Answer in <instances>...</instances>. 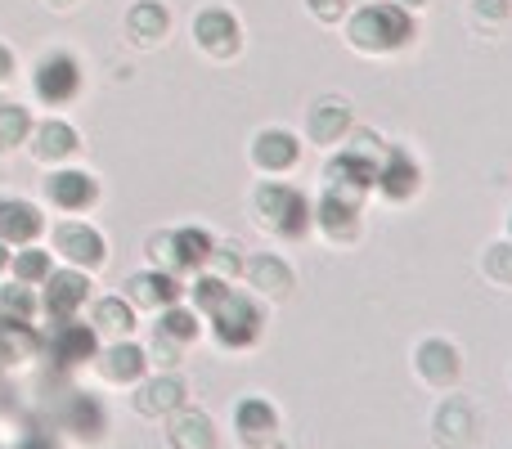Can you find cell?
<instances>
[{"instance_id":"10","label":"cell","mask_w":512,"mask_h":449,"mask_svg":"<svg viewBox=\"0 0 512 449\" xmlns=\"http://www.w3.org/2000/svg\"><path fill=\"white\" fill-rule=\"evenodd\" d=\"M54 247H59L72 265H86V270H99V265H104V256H108L104 234H99V229H90L86 221L54 225Z\"/></svg>"},{"instance_id":"4","label":"cell","mask_w":512,"mask_h":449,"mask_svg":"<svg viewBox=\"0 0 512 449\" xmlns=\"http://www.w3.org/2000/svg\"><path fill=\"white\" fill-rule=\"evenodd\" d=\"M261 306L248 297V292H230L225 297V306L212 315V333L221 346H234V351H243V346H252L256 337H261Z\"/></svg>"},{"instance_id":"8","label":"cell","mask_w":512,"mask_h":449,"mask_svg":"<svg viewBox=\"0 0 512 449\" xmlns=\"http://www.w3.org/2000/svg\"><path fill=\"white\" fill-rule=\"evenodd\" d=\"M378 149L373 140H360L351 149H342L328 162V185H351V189H373L378 185Z\"/></svg>"},{"instance_id":"15","label":"cell","mask_w":512,"mask_h":449,"mask_svg":"<svg viewBox=\"0 0 512 449\" xmlns=\"http://www.w3.org/2000/svg\"><path fill=\"white\" fill-rule=\"evenodd\" d=\"M45 229L41 221V212H36L32 203H18V198H0V238H5L9 247H18V243H32L36 234Z\"/></svg>"},{"instance_id":"39","label":"cell","mask_w":512,"mask_h":449,"mask_svg":"<svg viewBox=\"0 0 512 449\" xmlns=\"http://www.w3.org/2000/svg\"><path fill=\"white\" fill-rule=\"evenodd\" d=\"M405 5H423V0H405Z\"/></svg>"},{"instance_id":"30","label":"cell","mask_w":512,"mask_h":449,"mask_svg":"<svg viewBox=\"0 0 512 449\" xmlns=\"http://www.w3.org/2000/svg\"><path fill=\"white\" fill-rule=\"evenodd\" d=\"M230 292H234V288L221 279V274H203V279L189 288V297H194V306L203 310V315H216V310L225 306V297H230Z\"/></svg>"},{"instance_id":"14","label":"cell","mask_w":512,"mask_h":449,"mask_svg":"<svg viewBox=\"0 0 512 449\" xmlns=\"http://www.w3.org/2000/svg\"><path fill=\"white\" fill-rule=\"evenodd\" d=\"M194 36H198V45L212 54L239 50V23H234L230 9H203V14L194 18Z\"/></svg>"},{"instance_id":"5","label":"cell","mask_w":512,"mask_h":449,"mask_svg":"<svg viewBox=\"0 0 512 449\" xmlns=\"http://www.w3.org/2000/svg\"><path fill=\"white\" fill-rule=\"evenodd\" d=\"M32 86H36V99H41V104H50V108L72 104V99L81 95V63H77V54H68V50L45 54V59L36 63Z\"/></svg>"},{"instance_id":"22","label":"cell","mask_w":512,"mask_h":449,"mask_svg":"<svg viewBox=\"0 0 512 449\" xmlns=\"http://www.w3.org/2000/svg\"><path fill=\"white\" fill-rule=\"evenodd\" d=\"M95 333H113V337H126L135 328V310L126 306V297H108L95 306Z\"/></svg>"},{"instance_id":"2","label":"cell","mask_w":512,"mask_h":449,"mask_svg":"<svg viewBox=\"0 0 512 449\" xmlns=\"http://www.w3.org/2000/svg\"><path fill=\"white\" fill-rule=\"evenodd\" d=\"M256 212H261L265 229H274L288 243L292 238H306L310 225H315V203L292 185H261L256 189Z\"/></svg>"},{"instance_id":"11","label":"cell","mask_w":512,"mask_h":449,"mask_svg":"<svg viewBox=\"0 0 512 449\" xmlns=\"http://www.w3.org/2000/svg\"><path fill=\"white\" fill-rule=\"evenodd\" d=\"M418 185H423V171H418V162L409 158L405 149H387L378 162V194L391 198V203H405V198L418 194Z\"/></svg>"},{"instance_id":"27","label":"cell","mask_w":512,"mask_h":449,"mask_svg":"<svg viewBox=\"0 0 512 449\" xmlns=\"http://www.w3.org/2000/svg\"><path fill=\"white\" fill-rule=\"evenodd\" d=\"M212 423L203 414H185L176 427H171V445L176 449H212Z\"/></svg>"},{"instance_id":"35","label":"cell","mask_w":512,"mask_h":449,"mask_svg":"<svg viewBox=\"0 0 512 449\" xmlns=\"http://www.w3.org/2000/svg\"><path fill=\"white\" fill-rule=\"evenodd\" d=\"M14 449H59V441H54L50 432H27L23 441H18Z\"/></svg>"},{"instance_id":"41","label":"cell","mask_w":512,"mask_h":449,"mask_svg":"<svg viewBox=\"0 0 512 449\" xmlns=\"http://www.w3.org/2000/svg\"><path fill=\"white\" fill-rule=\"evenodd\" d=\"M508 234H512V225H508Z\"/></svg>"},{"instance_id":"38","label":"cell","mask_w":512,"mask_h":449,"mask_svg":"<svg viewBox=\"0 0 512 449\" xmlns=\"http://www.w3.org/2000/svg\"><path fill=\"white\" fill-rule=\"evenodd\" d=\"M5 265H9V243L0 238V270H5Z\"/></svg>"},{"instance_id":"24","label":"cell","mask_w":512,"mask_h":449,"mask_svg":"<svg viewBox=\"0 0 512 449\" xmlns=\"http://www.w3.org/2000/svg\"><path fill=\"white\" fill-rule=\"evenodd\" d=\"M131 32H135V41L140 45H153L158 36H167V9L162 5H153V0H144V5H135L131 9Z\"/></svg>"},{"instance_id":"33","label":"cell","mask_w":512,"mask_h":449,"mask_svg":"<svg viewBox=\"0 0 512 449\" xmlns=\"http://www.w3.org/2000/svg\"><path fill=\"white\" fill-rule=\"evenodd\" d=\"M212 261H221V270H225V274H239V270H243V261H239V247H216V252H212Z\"/></svg>"},{"instance_id":"31","label":"cell","mask_w":512,"mask_h":449,"mask_svg":"<svg viewBox=\"0 0 512 449\" xmlns=\"http://www.w3.org/2000/svg\"><path fill=\"white\" fill-rule=\"evenodd\" d=\"M252 279L256 288L265 292H288V270H283V261H274V256H261V261H252Z\"/></svg>"},{"instance_id":"13","label":"cell","mask_w":512,"mask_h":449,"mask_svg":"<svg viewBox=\"0 0 512 449\" xmlns=\"http://www.w3.org/2000/svg\"><path fill=\"white\" fill-rule=\"evenodd\" d=\"M45 194H50V203L63 207V212H86L99 198V185L86 171H54V176L45 180Z\"/></svg>"},{"instance_id":"19","label":"cell","mask_w":512,"mask_h":449,"mask_svg":"<svg viewBox=\"0 0 512 449\" xmlns=\"http://www.w3.org/2000/svg\"><path fill=\"white\" fill-rule=\"evenodd\" d=\"M418 369H423L427 382L445 387V382L459 378V351H454L450 342H423V351H418Z\"/></svg>"},{"instance_id":"28","label":"cell","mask_w":512,"mask_h":449,"mask_svg":"<svg viewBox=\"0 0 512 449\" xmlns=\"http://www.w3.org/2000/svg\"><path fill=\"white\" fill-rule=\"evenodd\" d=\"M32 131H36L32 113H27L23 104H0V149H14V144H23Z\"/></svg>"},{"instance_id":"36","label":"cell","mask_w":512,"mask_h":449,"mask_svg":"<svg viewBox=\"0 0 512 449\" xmlns=\"http://www.w3.org/2000/svg\"><path fill=\"white\" fill-rule=\"evenodd\" d=\"M9 72H14V54H9V50H5V45H0V81H5V77H9Z\"/></svg>"},{"instance_id":"40","label":"cell","mask_w":512,"mask_h":449,"mask_svg":"<svg viewBox=\"0 0 512 449\" xmlns=\"http://www.w3.org/2000/svg\"><path fill=\"white\" fill-rule=\"evenodd\" d=\"M54 5H72V0H54Z\"/></svg>"},{"instance_id":"20","label":"cell","mask_w":512,"mask_h":449,"mask_svg":"<svg viewBox=\"0 0 512 449\" xmlns=\"http://www.w3.org/2000/svg\"><path fill=\"white\" fill-rule=\"evenodd\" d=\"M144 369H149V355H144L140 346L113 342V346L104 351V373H108L113 382H140Z\"/></svg>"},{"instance_id":"18","label":"cell","mask_w":512,"mask_h":449,"mask_svg":"<svg viewBox=\"0 0 512 449\" xmlns=\"http://www.w3.org/2000/svg\"><path fill=\"white\" fill-rule=\"evenodd\" d=\"M234 423H239V436L248 445H265L274 436V427H279V414L270 409V400L248 396L239 409H234Z\"/></svg>"},{"instance_id":"16","label":"cell","mask_w":512,"mask_h":449,"mask_svg":"<svg viewBox=\"0 0 512 449\" xmlns=\"http://www.w3.org/2000/svg\"><path fill=\"white\" fill-rule=\"evenodd\" d=\"M252 158L261 171H288L301 158V144L292 131H261L252 144Z\"/></svg>"},{"instance_id":"12","label":"cell","mask_w":512,"mask_h":449,"mask_svg":"<svg viewBox=\"0 0 512 449\" xmlns=\"http://www.w3.org/2000/svg\"><path fill=\"white\" fill-rule=\"evenodd\" d=\"M126 292H131L135 306L167 310V306H180V297H185L189 288L180 283V274H171V270H140V274H131Z\"/></svg>"},{"instance_id":"6","label":"cell","mask_w":512,"mask_h":449,"mask_svg":"<svg viewBox=\"0 0 512 449\" xmlns=\"http://www.w3.org/2000/svg\"><path fill=\"white\" fill-rule=\"evenodd\" d=\"M153 252H167V270L171 274H194L203 265H212V252H216V238L198 225H185L167 238H153Z\"/></svg>"},{"instance_id":"37","label":"cell","mask_w":512,"mask_h":449,"mask_svg":"<svg viewBox=\"0 0 512 449\" xmlns=\"http://www.w3.org/2000/svg\"><path fill=\"white\" fill-rule=\"evenodd\" d=\"M477 9H481V14H486V9H490V14H504V0H477Z\"/></svg>"},{"instance_id":"29","label":"cell","mask_w":512,"mask_h":449,"mask_svg":"<svg viewBox=\"0 0 512 449\" xmlns=\"http://www.w3.org/2000/svg\"><path fill=\"white\" fill-rule=\"evenodd\" d=\"M9 265H14L18 283H45V279L54 274L50 252H41V247H23L18 256H9Z\"/></svg>"},{"instance_id":"25","label":"cell","mask_w":512,"mask_h":449,"mask_svg":"<svg viewBox=\"0 0 512 449\" xmlns=\"http://www.w3.org/2000/svg\"><path fill=\"white\" fill-rule=\"evenodd\" d=\"M180 400H185V391H180V382H171V378H162V382H149V387L135 396V409L140 414H167V409H176Z\"/></svg>"},{"instance_id":"34","label":"cell","mask_w":512,"mask_h":449,"mask_svg":"<svg viewBox=\"0 0 512 449\" xmlns=\"http://www.w3.org/2000/svg\"><path fill=\"white\" fill-rule=\"evenodd\" d=\"M310 9H315L324 23H333V18H342V9H346V0H310Z\"/></svg>"},{"instance_id":"21","label":"cell","mask_w":512,"mask_h":449,"mask_svg":"<svg viewBox=\"0 0 512 449\" xmlns=\"http://www.w3.org/2000/svg\"><path fill=\"white\" fill-rule=\"evenodd\" d=\"M36 153L41 158H72L77 153V131H72L68 122H45V126H36Z\"/></svg>"},{"instance_id":"1","label":"cell","mask_w":512,"mask_h":449,"mask_svg":"<svg viewBox=\"0 0 512 449\" xmlns=\"http://www.w3.org/2000/svg\"><path fill=\"white\" fill-rule=\"evenodd\" d=\"M351 41L360 50H373V54H387V50H400V45L414 41V18H409L405 5H364L360 14L351 18Z\"/></svg>"},{"instance_id":"7","label":"cell","mask_w":512,"mask_h":449,"mask_svg":"<svg viewBox=\"0 0 512 449\" xmlns=\"http://www.w3.org/2000/svg\"><path fill=\"white\" fill-rule=\"evenodd\" d=\"M90 301V279L81 270H54L45 279V297H41V310L54 319H77V310Z\"/></svg>"},{"instance_id":"17","label":"cell","mask_w":512,"mask_h":449,"mask_svg":"<svg viewBox=\"0 0 512 449\" xmlns=\"http://www.w3.org/2000/svg\"><path fill=\"white\" fill-rule=\"evenodd\" d=\"M63 427H68L72 436H81V441H99V436L108 432V414H104V405H99V400L72 391L68 414H63Z\"/></svg>"},{"instance_id":"32","label":"cell","mask_w":512,"mask_h":449,"mask_svg":"<svg viewBox=\"0 0 512 449\" xmlns=\"http://www.w3.org/2000/svg\"><path fill=\"white\" fill-rule=\"evenodd\" d=\"M342 126H346V108L342 104H319L315 108V135L319 140H337Z\"/></svg>"},{"instance_id":"26","label":"cell","mask_w":512,"mask_h":449,"mask_svg":"<svg viewBox=\"0 0 512 449\" xmlns=\"http://www.w3.org/2000/svg\"><path fill=\"white\" fill-rule=\"evenodd\" d=\"M36 310H41V301H36V292L27 288V283L0 288V319H23V324H32Z\"/></svg>"},{"instance_id":"23","label":"cell","mask_w":512,"mask_h":449,"mask_svg":"<svg viewBox=\"0 0 512 449\" xmlns=\"http://www.w3.org/2000/svg\"><path fill=\"white\" fill-rule=\"evenodd\" d=\"M158 337L171 346H185L198 337V310H185V306H167L162 310V324H158Z\"/></svg>"},{"instance_id":"3","label":"cell","mask_w":512,"mask_h":449,"mask_svg":"<svg viewBox=\"0 0 512 449\" xmlns=\"http://www.w3.org/2000/svg\"><path fill=\"white\" fill-rule=\"evenodd\" d=\"M41 351L50 355L59 369H77V364L95 360L99 333H95V324H81V319H54L50 333L41 337Z\"/></svg>"},{"instance_id":"9","label":"cell","mask_w":512,"mask_h":449,"mask_svg":"<svg viewBox=\"0 0 512 449\" xmlns=\"http://www.w3.org/2000/svg\"><path fill=\"white\" fill-rule=\"evenodd\" d=\"M360 194L351 185H328V194L315 203V225H324L333 238H351L360 225Z\"/></svg>"}]
</instances>
